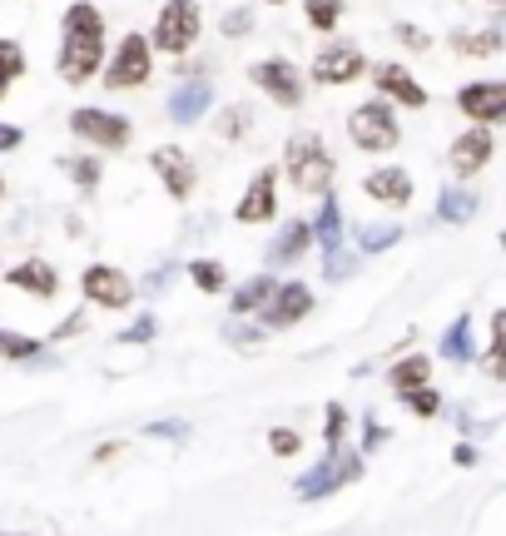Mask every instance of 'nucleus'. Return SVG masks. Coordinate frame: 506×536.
<instances>
[{
	"label": "nucleus",
	"mask_w": 506,
	"mask_h": 536,
	"mask_svg": "<svg viewBox=\"0 0 506 536\" xmlns=\"http://www.w3.org/2000/svg\"><path fill=\"white\" fill-rule=\"evenodd\" d=\"M308 244H313V224H288V234L278 239L273 259H298V254H303Z\"/></svg>",
	"instance_id": "5701e85b"
},
{
	"label": "nucleus",
	"mask_w": 506,
	"mask_h": 536,
	"mask_svg": "<svg viewBox=\"0 0 506 536\" xmlns=\"http://www.w3.org/2000/svg\"><path fill=\"white\" fill-rule=\"evenodd\" d=\"M273 452H278V457L298 452V432H273Z\"/></svg>",
	"instance_id": "c9c22d12"
},
{
	"label": "nucleus",
	"mask_w": 506,
	"mask_h": 536,
	"mask_svg": "<svg viewBox=\"0 0 506 536\" xmlns=\"http://www.w3.org/2000/svg\"><path fill=\"white\" fill-rule=\"evenodd\" d=\"M308 308H313L308 283H283V288L273 293V313H268V323H273V328H288V323H298Z\"/></svg>",
	"instance_id": "4468645a"
},
{
	"label": "nucleus",
	"mask_w": 506,
	"mask_h": 536,
	"mask_svg": "<svg viewBox=\"0 0 506 536\" xmlns=\"http://www.w3.org/2000/svg\"><path fill=\"white\" fill-rule=\"evenodd\" d=\"M149 164H154V174L164 179V189H169L174 199H189V189H194V164H189V154H184V149L164 144V149H154V154H149Z\"/></svg>",
	"instance_id": "1a4fd4ad"
},
{
	"label": "nucleus",
	"mask_w": 506,
	"mask_h": 536,
	"mask_svg": "<svg viewBox=\"0 0 506 536\" xmlns=\"http://www.w3.org/2000/svg\"><path fill=\"white\" fill-rule=\"evenodd\" d=\"M472 214H477V199H472V194H462V189H447V194H442V219L467 224Z\"/></svg>",
	"instance_id": "393cba45"
},
{
	"label": "nucleus",
	"mask_w": 506,
	"mask_h": 536,
	"mask_svg": "<svg viewBox=\"0 0 506 536\" xmlns=\"http://www.w3.org/2000/svg\"><path fill=\"white\" fill-rule=\"evenodd\" d=\"M20 139H25V134L15 130V125H0V149H15Z\"/></svg>",
	"instance_id": "4c0bfd02"
},
{
	"label": "nucleus",
	"mask_w": 506,
	"mask_h": 536,
	"mask_svg": "<svg viewBox=\"0 0 506 536\" xmlns=\"http://www.w3.org/2000/svg\"><path fill=\"white\" fill-rule=\"evenodd\" d=\"M35 353H40V343H35V338L0 328V358H35Z\"/></svg>",
	"instance_id": "a878e982"
},
{
	"label": "nucleus",
	"mask_w": 506,
	"mask_h": 536,
	"mask_svg": "<svg viewBox=\"0 0 506 536\" xmlns=\"http://www.w3.org/2000/svg\"><path fill=\"white\" fill-rule=\"evenodd\" d=\"M343 422H348V417H343V407L333 402V407H328V442H343Z\"/></svg>",
	"instance_id": "f704fd0d"
},
{
	"label": "nucleus",
	"mask_w": 506,
	"mask_h": 536,
	"mask_svg": "<svg viewBox=\"0 0 506 536\" xmlns=\"http://www.w3.org/2000/svg\"><path fill=\"white\" fill-rule=\"evenodd\" d=\"M487 159H492V134L487 130H472L452 144V169H457V174H477Z\"/></svg>",
	"instance_id": "dca6fc26"
},
{
	"label": "nucleus",
	"mask_w": 506,
	"mask_h": 536,
	"mask_svg": "<svg viewBox=\"0 0 506 536\" xmlns=\"http://www.w3.org/2000/svg\"><path fill=\"white\" fill-rule=\"evenodd\" d=\"M288 174H293V184L303 189V194H323L328 189V179H333V159H328V149H323V139H293V149H288Z\"/></svg>",
	"instance_id": "f03ea898"
},
{
	"label": "nucleus",
	"mask_w": 506,
	"mask_h": 536,
	"mask_svg": "<svg viewBox=\"0 0 506 536\" xmlns=\"http://www.w3.org/2000/svg\"><path fill=\"white\" fill-rule=\"evenodd\" d=\"M0 189H5V179H0Z\"/></svg>",
	"instance_id": "a19ab883"
},
{
	"label": "nucleus",
	"mask_w": 506,
	"mask_h": 536,
	"mask_svg": "<svg viewBox=\"0 0 506 536\" xmlns=\"http://www.w3.org/2000/svg\"><path fill=\"white\" fill-rule=\"evenodd\" d=\"M253 25V10H234V15H224V35H249Z\"/></svg>",
	"instance_id": "2f4dec72"
},
{
	"label": "nucleus",
	"mask_w": 506,
	"mask_h": 536,
	"mask_svg": "<svg viewBox=\"0 0 506 536\" xmlns=\"http://www.w3.org/2000/svg\"><path fill=\"white\" fill-rule=\"evenodd\" d=\"M273 293H278V283H273L268 273H258L253 283H244V288L234 293V308H239V313H258V308H263Z\"/></svg>",
	"instance_id": "aec40b11"
},
{
	"label": "nucleus",
	"mask_w": 506,
	"mask_h": 536,
	"mask_svg": "<svg viewBox=\"0 0 506 536\" xmlns=\"http://www.w3.org/2000/svg\"><path fill=\"white\" fill-rule=\"evenodd\" d=\"M100 55H105V20L90 0L70 5L65 10V50H60V75L70 85L90 80L100 70Z\"/></svg>",
	"instance_id": "f257e3e1"
},
{
	"label": "nucleus",
	"mask_w": 506,
	"mask_h": 536,
	"mask_svg": "<svg viewBox=\"0 0 506 536\" xmlns=\"http://www.w3.org/2000/svg\"><path fill=\"white\" fill-rule=\"evenodd\" d=\"M502 30H477V35H467V30H462V35H452V45H457V50H462V55H492V50H502Z\"/></svg>",
	"instance_id": "4be33fe9"
},
{
	"label": "nucleus",
	"mask_w": 506,
	"mask_h": 536,
	"mask_svg": "<svg viewBox=\"0 0 506 536\" xmlns=\"http://www.w3.org/2000/svg\"><path fill=\"white\" fill-rule=\"evenodd\" d=\"M273 169H258L249 184V194H244V204L234 209L239 214V224H263V219H273Z\"/></svg>",
	"instance_id": "f8f14e48"
},
{
	"label": "nucleus",
	"mask_w": 506,
	"mask_h": 536,
	"mask_svg": "<svg viewBox=\"0 0 506 536\" xmlns=\"http://www.w3.org/2000/svg\"><path fill=\"white\" fill-rule=\"evenodd\" d=\"M273 5H278V0H273Z\"/></svg>",
	"instance_id": "79ce46f5"
},
{
	"label": "nucleus",
	"mask_w": 506,
	"mask_h": 536,
	"mask_svg": "<svg viewBox=\"0 0 506 536\" xmlns=\"http://www.w3.org/2000/svg\"><path fill=\"white\" fill-rule=\"evenodd\" d=\"M189 273H194V283H199L204 293H219V288H224V273H219V264H209V259L189 264Z\"/></svg>",
	"instance_id": "c85d7f7f"
},
{
	"label": "nucleus",
	"mask_w": 506,
	"mask_h": 536,
	"mask_svg": "<svg viewBox=\"0 0 506 536\" xmlns=\"http://www.w3.org/2000/svg\"><path fill=\"white\" fill-rule=\"evenodd\" d=\"M442 348H447V358H472V318H457L452 328H447V338H442Z\"/></svg>",
	"instance_id": "b1692460"
},
{
	"label": "nucleus",
	"mask_w": 506,
	"mask_h": 536,
	"mask_svg": "<svg viewBox=\"0 0 506 536\" xmlns=\"http://www.w3.org/2000/svg\"><path fill=\"white\" fill-rule=\"evenodd\" d=\"M492 373L506 378V313L492 318Z\"/></svg>",
	"instance_id": "cd10ccee"
},
{
	"label": "nucleus",
	"mask_w": 506,
	"mask_h": 536,
	"mask_svg": "<svg viewBox=\"0 0 506 536\" xmlns=\"http://www.w3.org/2000/svg\"><path fill=\"white\" fill-rule=\"evenodd\" d=\"M65 169H70L85 189H95V179H100V164H95V159H75V164H65Z\"/></svg>",
	"instance_id": "7c9ffc66"
},
{
	"label": "nucleus",
	"mask_w": 506,
	"mask_h": 536,
	"mask_svg": "<svg viewBox=\"0 0 506 536\" xmlns=\"http://www.w3.org/2000/svg\"><path fill=\"white\" fill-rule=\"evenodd\" d=\"M397 35H402L412 50H422V45H427V35H417V25H397Z\"/></svg>",
	"instance_id": "e433bc0d"
},
{
	"label": "nucleus",
	"mask_w": 506,
	"mask_h": 536,
	"mask_svg": "<svg viewBox=\"0 0 506 536\" xmlns=\"http://www.w3.org/2000/svg\"><path fill=\"white\" fill-rule=\"evenodd\" d=\"M407 402H412V412H422V417H432V412H437V393L412 388V393H407Z\"/></svg>",
	"instance_id": "473e14b6"
},
{
	"label": "nucleus",
	"mask_w": 506,
	"mask_h": 536,
	"mask_svg": "<svg viewBox=\"0 0 506 536\" xmlns=\"http://www.w3.org/2000/svg\"><path fill=\"white\" fill-rule=\"evenodd\" d=\"M105 80H110V90H134V85L149 80V40H144V35H125V40H120Z\"/></svg>",
	"instance_id": "39448f33"
},
{
	"label": "nucleus",
	"mask_w": 506,
	"mask_h": 536,
	"mask_svg": "<svg viewBox=\"0 0 506 536\" xmlns=\"http://www.w3.org/2000/svg\"><path fill=\"white\" fill-rule=\"evenodd\" d=\"M368 199H378V204H392V209H402L407 199H412V179L402 174V169H378V174H368Z\"/></svg>",
	"instance_id": "2eb2a0df"
},
{
	"label": "nucleus",
	"mask_w": 506,
	"mask_h": 536,
	"mask_svg": "<svg viewBox=\"0 0 506 536\" xmlns=\"http://www.w3.org/2000/svg\"><path fill=\"white\" fill-rule=\"evenodd\" d=\"M194 40H199V5H194V0H169V5L159 10L154 45L169 50V55H184Z\"/></svg>",
	"instance_id": "7ed1b4c3"
},
{
	"label": "nucleus",
	"mask_w": 506,
	"mask_h": 536,
	"mask_svg": "<svg viewBox=\"0 0 506 536\" xmlns=\"http://www.w3.org/2000/svg\"><path fill=\"white\" fill-rule=\"evenodd\" d=\"M358 239H363V249H382V244H397V229H368Z\"/></svg>",
	"instance_id": "72a5a7b5"
},
{
	"label": "nucleus",
	"mask_w": 506,
	"mask_h": 536,
	"mask_svg": "<svg viewBox=\"0 0 506 536\" xmlns=\"http://www.w3.org/2000/svg\"><path fill=\"white\" fill-rule=\"evenodd\" d=\"M373 80H378V90L387 95V100H397V105H407V110L427 105V90H422V85H417V80H412L402 65H382Z\"/></svg>",
	"instance_id": "ddd939ff"
},
{
	"label": "nucleus",
	"mask_w": 506,
	"mask_h": 536,
	"mask_svg": "<svg viewBox=\"0 0 506 536\" xmlns=\"http://www.w3.org/2000/svg\"><path fill=\"white\" fill-rule=\"evenodd\" d=\"M427 373H432V363H427V353H417V358H402L387 378H392V388L412 393V388H427Z\"/></svg>",
	"instance_id": "6ab92c4d"
},
{
	"label": "nucleus",
	"mask_w": 506,
	"mask_h": 536,
	"mask_svg": "<svg viewBox=\"0 0 506 536\" xmlns=\"http://www.w3.org/2000/svg\"><path fill=\"white\" fill-rule=\"evenodd\" d=\"M313 229L323 234V244H328V249H338V204H333V199L323 204V219H318Z\"/></svg>",
	"instance_id": "c756f323"
},
{
	"label": "nucleus",
	"mask_w": 506,
	"mask_h": 536,
	"mask_svg": "<svg viewBox=\"0 0 506 536\" xmlns=\"http://www.w3.org/2000/svg\"><path fill=\"white\" fill-rule=\"evenodd\" d=\"M253 85H263L278 105H298L303 100V80H298V70L288 60H258L253 65Z\"/></svg>",
	"instance_id": "6e6552de"
},
{
	"label": "nucleus",
	"mask_w": 506,
	"mask_h": 536,
	"mask_svg": "<svg viewBox=\"0 0 506 536\" xmlns=\"http://www.w3.org/2000/svg\"><path fill=\"white\" fill-rule=\"evenodd\" d=\"M338 15H343V0H308V20H313L318 30H333Z\"/></svg>",
	"instance_id": "bb28decb"
},
{
	"label": "nucleus",
	"mask_w": 506,
	"mask_h": 536,
	"mask_svg": "<svg viewBox=\"0 0 506 536\" xmlns=\"http://www.w3.org/2000/svg\"><path fill=\"white\" fill-rule=\"evenodd\" d=\"M70 130L80 134V139H90V144H100V149H125L129 144V120L105 115V110H75Z\"/></svg>",
	"instance_id": "423d86ee"
},
{
	"label": "nucleus",
	"mask_w": 506,
	"mask_h": 536,
	"mask_svg": "<svg viewBox=\"0 0 506 536\" xmlns=\"http://www.w3.org/2000/svg\"><path fill=\"white\" fill-rule=\"evenodd\" d=\"M20 75H25V50L15 40H0V100H5L10 80H20Z\"/></svg>",
	"instance_id": "412c9836"
},
{
	"label": "nucleus",
	"mask_w": 506,
	"mask_h": 536,
	"mask_svg": "<svg viewBox=\"0 0 506 536\" xmlns=\"http://www.w3.org/2000/svg\"><path fill=\"white\" fill-rule=\"evenodd\" d=\"M10 283H15V288H25V293H40V298H50V293L60 288L55 268H50V264H40V259H30V264L10 268Z\"/></svg>",
	"instance_id": "a211bd4d"
},
{
	"label": "nucleus",
	"mask_w": 506,
	"mask_h": 536,
	"mask_svg": "<svg viewBox=\"0 0 506 536\" xmlns=\"http://www.w3.org/2000/svg\"><path fill=\"white\" fill-rule=\"evenodd\" d=\"M457 105H462V115H472V120H506V85L502 80H487V85H467L462 95H457Z\"/></svg>",
	"instance_id": "9b49d317"
},
{
	"label": "nucleus",
	"mask_w": 506,
	"mask_h": 536,
	"mask_svg": "<svg viewBox=\"0 0 506 536\" xmlns=\"http://www.w3.org/2000/svg\"><path fill=\"white\" fill-rule=\"evenodd\" d=\"M149 333H154V318H144V323H134V328H129L125 338H149Z\"/></svg>",
	"instance_id": "ea45409f"
},
{
	"label": "nucleus",
	"mask_w": 506,
	"mask_h": 536,
	"mask_svg": "<svg viewBox=\"0 0 506 536\" xmlns=\"http://www.w3.org/2000/svg\"><path fill=\"white\" fill-rule=\"evenodd\" d=\"M204 105H209V80H194V85H179V90H174L169 115H174L179 125H189V120L204 115Z\"/></svg>",
	"instance_id": "f3484780"
},
{
	"label": "nucleus",
	"mask_w": 506,
	"mask_h": 536,
	"mask_svg": "<svg viewBox=\"0 0 506 536\" xmlns=\"http://www.w3.org/2000/svg\"><path fill=\"white\" fill-rule=\"evenodd\" d=\"M80 288H85V298L90 303H100V308H125L129 298H134V283H129L120 268H85V278H80Z\"/></svg>",
	"instance_id": "0eeeda50"
},
{
	"label": "nucleus",
	"mask_w": 506,
	"mask_h": 536,
	"mask_svg": "<svg viewBox=\"0 0 506 536\" xmlns=\"http://www.w3.org/2000/svg\"><path fill=\"white\" fill-rule=\"evenodd\" d=\"M358 75H363V50H353V45H333V50H323L318 65H313V80H318V85H348V80H358Z\"/></svg>",
	"instance_id": "9d476101"
},
{
	"label": "nucleus",
	"mask_w": 506,
	"mask_h": 536,
	"mask_svg": "<svg viewBox=\"0 0 506 536\" xmlns=\"http://www.w3.org/2000/svg\"><path fill=\"white\" fill-rule=\"evenodd\" d=\"M219 130H224V134H239V130H244V115H224V120H219Z\"/></svg>",
	"instance_id": "58836bf2"
},
{
	"label": "nucleus",
	"mask_w": 506,
	"mask_h": 536,
	"mask_svg": "<svg viewBox=\"0 0 506 536\" xmlns=\"http://www.w3.org/2000/svg\"><path fill=\"white\" fill-rule=\"evenodd\" d=\"M348 130H353V139H358V149H368V154H382V149L397 144V120H392V110L378 105V100L358 105L353 120H348Z\"/></svg>",
	"instance_id": "20e7f679"
}]
</instances>
